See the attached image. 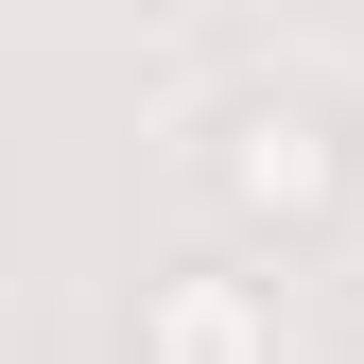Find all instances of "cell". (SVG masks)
I'll use <instances>...</instances> for the list:
<instances>
[{
    "mask_svg": "<svg viewBox=\"0 0 364 364\" xmlns=\"http://www.w3.org/2000/svg\"><path fill=\"white\" fill-rule=\"evenodd\" d=\"M191 173H208V208L243 225V243H330L364 208V139H347L330 87H225L208 139H191Z\"/></svg>",
    "mask_w": 364,
    "mask_h": 364,
    "instance_id": "obj_1",
    "label": "cell"
},
{
    "mask_svg": "<svg viewBox=\"0 0 364 364\" xmlns=\"http://www.w3.org/2000/svg\"><path fill=\"white\" fill-rule=\"evenodd\" d=\"M347 364H364V312H347Z\"/></svg>",
    "mask_w": 364,
    "mask_h": 364,
    "instance_id": "obj_3",
    "label": "cell"
},
{
    "mask_svg": "<svg viewBox=\"0 0 364 364\" xmlns=\"http://www.w3.org/2000/svg\"><path fill=\"white\" fill-rule=\"evenodd\" d=\"M122 347H139V364H278V295H260L243 260H156Z\"/></svg>",
    "mask_w": 364,
    "mask_h": 364,
    "instance_id": "obj_2",
    "label": "cell"
}]
</instances>
